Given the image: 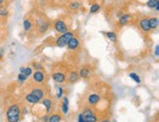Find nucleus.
<instances>
[{
    "label": "nucleus",
    "mask_w": 159,
    "mask_h": 122,
    "mask_svg": "<svg viewBox=\"0 0 159 122\" xmlns=\"http://www.w3.org/2000/svg\"><path fill=\"white\" fill-rule=\"evenodd\" d=\"M61 121V116L58 114H53L48 118V122H60Z\"/></svg>",
    "instance_id": "obj_21"
},
{
    "label": "nucleus",
    "mask_w": 159,
    "mask_h": 122,
    "mask_svg": "<svg viewBox=\"0 0 159 122\" xmlns=\"http://www.w3.org/2000/svg\"><path fill=\"white\" fill-rule=\"evenodd\" d=\"M24 74L29 78L33 74V68H30V67H25V72H24Z\"/></svg>",
    "instance_id": "obj_25"
},
{
    "label": "nucleus",
    "mask_w": 159,
    "mask_h": 122,
    "mask_svg": "<svg viewBox=\"0 0 159 122\" xmlns=\"http://www.w3.org/2000/svg\"><path fill=\"white\" fill-rule=\"evenodd\" d=\"M20 107L17 105H12L6 112V116H7L8 122H19L20 120Z\"/></svg>",
    "instance_id": "obj_1"
},
{
    "label": "nucleus",
    "mask_w": 159,
    "mask_h": 122,
    "mask_svg": "<svg viewBox=\"0 0 159 122\" xmlns=\"http://www.w3.org/2000/svg\"><path fill=\"white\" fill-rule=\"evenodd\" d=\"M74 36V34L72 32H66L62 34L60 36H58L56 40V45L58 47H64L67 45V44L69 42V40Z\"/></svg>",
    "instance_id": "obj_2"
},
{
    "label": "nucleus",
    "mask_w": 159,
    "mask_h": 122,
    "mask_svg": "<svg viewBox=\"0 0 159 122\" xmlns=\"http://www.w3.org/2000/svg\"><path fill=\"white\" fill-rule=\"evenodd\" d=\"M2 56H3V55H2V54H1V53H0V58H2Z\"/></svg>",
    "instance_id": "obj_37"
},
{
    "label": "nucleus",
    "mask_w": 159,
    "mask_h": 122,
    "mask_svg": "<svg viewBox=\"0 0 159 122\" xmlns=\"http://www.w3.org/2000/svg\"><path fill=\"white\" fill-rule=\"evenodd\" d=\"M157 4H159V0H148V3H146L148 7H149L151 9H154V7Z\"/></svg>",
    "instance_id": "obj_22"
},
{
    "label": "nucleus",
    "mask_w": 159,
    "mask_h": 122,
    "mask_svg": "<svg viewBox=\"0 0 159 122\" xmlns=\"http://www.w3.org/2000/svg\"><path fill=\"white\" fill-rule=\"evenodd\" d=\"M42 105L45 107L46 109V112H49L50 109H51V106H52V101L49 100V99H44L42 101Z\"/></svg>",
    "instance_id": "obj_15"
},
{
    "label": "nucleus",
    "mask_w": 159,
    "mask_h": 122,
    "mask_svg": "<svg viewBox=\"0 0 159 122\" xmlns=\"http://www.w3.org/2000/svg\"><path fill=\"white\" fill-rule=\"evenodd\" d=\"M8 15V11L4 7H0V17H5Z\"/></svg>",
    "instance_id": "obj_28"
},
{
    "label": "nucleus",
    "mask_w": 159,
    "mask_h": 122,
    "mask_svg": "<svg viewBox=\"0 0 159 122\" xmlns=\"http://www.w3.org/2000/svg\"><path fill=\"white\" fill-rule=\"evenodd\" d=\"M30 94H33L34 96H35L39 100H42V97L44 96V92L42 91L41 89H39V88H34V89H33L32 92H30Z\"/></svg>",
    "instance_id": "obj_12"
},
{
    "label": "nucleus",
    "mask_w": 159,
    "mask_h": 122,
    "mask_svg": "<svg viewBox=\"0 0 159 122\" xmlns=\"http://www.w3.org/2000/svg\"><path fill=\"white\" fill-rule=\"evenodd\" d=\"M26 101L29 103H30V105H36V103H39L40 101L39 99H38L35 96H34L33 94H30V93L26 95Z\"/></svg>",
    "instance_id": "obj_10"
},
{
    "label": "nucleus",
    "mask_w": 159,
    "mask_h": 122,
    "mask_svg": "<svg viewBox=\"0 0 159 122\" xmlns=\"http://www.w3.org/2000/svg\"><path fill=\"white\" fill-rule=\"evenodd\" d=\"M100 101V96H98L97 94H91L88 97V102L90 106H95Z\"/></svg>",
    "instance_id": "obj_9"
},
{
    "label": "nucleus",
    "mask_w": 159,
    "mask_h": 122,
    "mask_svg": "<svg viewBox=\"0 0 159 122\" xmlns=\"http://www.w3.org/2000/svg\"><path fill=\"white\" fill-rule=\"evenodd\" d=\"M54 30L59 34H64L68 32V27H67L66 23L63 20H56L54 22Z\"/></svg>",
    "instance_id": "obj_3"
},
{
    "label": "nucleus",
    "mask_w": 159,
    "mask_h": 122,
    "mask_svg": "<svg viewBox=\"0 0 159 122\" xmlns=\"http://www.w3.org/2000/svg\"><path fill=\"white\" fill-rule=\"evenodd\" d=\"M47 29H48V24L47 23H45V22H41L40 24H39V32H41V33H45L46 30H47Z\"/></svg>",
    "instance_id": "obj_24"
},
{
    "label": "nucleus",
    "mask_w": 159,
    "mask_h": 122,
    "mask_svg": "<svg viewBox=\"0 0 159 122\" xmlns=\"http://www.w3.org/2000/svg\"><path fill=\"white\" fill-rule=\"evenodd\" d=\"M62 96H63V89L61 87H58V89H57V97H58V99H60V97H62Z\"/></svg>",
    "instance_id": "obj_29"
},
{
    "label": "nucleus",
    "mask_w": 159,
    "mask_h": 122,
    "mask_svg": "<svg viewBox=\"0 0 159 122\" xmlns=\"http://www.w3.org/2000/svg\"><path fill=\"white\" fill-rule=\"evenodd\" d=\"M34 67L36 69V71H39V70L41 69V65L39 64V63H34Z\"/></svg>",
    "instance_id": "obj_31"
},
{
    "label": "nucleus",
    "mask_w": 159,
    "mask_h": 122,
    "mask_svg": "<svg viewBox=\"0 0 159 122\" xmlns=\"http://www.w3.org/2000/svg\"><path fill=\"white\" fill-rule=\"evenodd\" d=\"M105 35H106V36L108 38V40H110L112 42L117 41V35H116L114 32H107Z\"/></svg>",
    "instance_id": "obj_20"
},
{
    "label": "nucleus",
    "mask_w": 159,
    "mask_h": 122,
    "mask_svg": "<svg viewBox=\"0 0 159 122\" xmlns=\"http://www.w3.org/2000/svg\"><path fill=\"white\" fill-rule=\"evenodd\" d=\"M139 27L142 29L143 32L144 33H148L150 30V27H149V23H148V18H143L139 21Z\"/></svg>",
    "instance_id": "obj_7"
},
{
    "label": "nucleus",
    "mask_w": 159,
    "mask_h": 122,
    "mask_svg": "<svg viewBox=\"0 0 159 122\" xmlns=\"http://www.w3.org/2000/svg\"><path fill=\"white\" fill-rule=\"evenodd\" d=\"M101 122H110V121H109V120H107V119H106V120H102V121H101Z\"/></svg>",
    "instance_id": "obj_36"
},
{
    "label": "nucleus",
    "mask_w": 159,
    "mask_h": 122,
    "mask_svg": "<svg viewBox=\"0 0 159 122\" xmlns=\"http://www.w3.org/2000/svg\"><path fill=\"white\" fill-rule=\"evenodd\" d=\"M5 2V0H0V6H2Z\"/></svg>",
    "instance_id": "obj_34"
},
{
    "label": "nucleus",
    "mask_w": 159,
    "mask_h": 122,
    "mask_svg": "<svg viewBox=\"0 0 159 122\" xmlns=\"http://www.w3.org/2000/svg\"><path fill=\"white\" fill-rule=\"evenodd\" d=\"M67 45H68V48L70 50H76L80 45L79 39L76 38V36H73V38L69 40L68 44H67Z\"/></svg>",
    "instance_id": "obj_5"
},
{
    "label": "nucleus",
    "mask_w": 159,
    "mask_h": 122,
    "mask_svg": "<svg viewBox=\"0 0 159 122\" xmlns=\"http://www.w3.org/2000/svg\"><path fill=\"white\" fill-rule=\"evenodd\" d=\"M27 79H28V77L25 74H21V73H20V74L18 75V81L21 82V83L27 81Z\"/></svg>",
    "instance_id": "obj_26"
},
{
    "label": "nucleus",
    "mask_w": 159,
    "mask_h": 122,
    "mask_svg": "<svg viewBox=\"0 0 159 122\" xmlns=\"http://www.w3.org/2000/svg\"><path fill=\"white\" fill-rule=\"evenodd\" d=\"M52 79L54 80V82H56L58 84H62L66 81V76L62 72H56L52 75Z\"/></svg>",
    "instance_id": "obj_6"
},
{
    "label": "nucleus",
    "mask_w": 159,
    "mask_h": 122,
    "mask_svg": "<svg viewBox=\"0 0 159 122\" xmlns=\"http://www.w3.org/2000/svg\"><path fill=\"white\" fill-rule=\"evenodd\" d=\"M44 78H45V76H44V74L42 73L41 71H35L34 73V75H33V79H34V81L35 82V83H42L44 81Z\"/></svg>",
    "instance_id": "obj_8"
},
{
    "label": "nucleus",
    "mask_w": 159,
    "mask_h": 122,
    "mask_svg": "<svg viewBox=\"0 0 159 122\" xmlns=\"http://www.w3.org/2000/svg\"><path fill=\"white\" fill-rule=\"evenodd\" d=\"M100 10V5L99 4H97V3H94L90 6V8H89V13L90 14H94V13H97Z\"/></svg>",
    "instance_id": "obj_19"
},
{
    "label": "nucleus",
    "mask_w": 159,
    "mask_h": 122,
    "mask_svg": "<svg viewBox=\"0 0 159 122\" xmlns=\"http://www.w3.org/2000/svg\"><path fill=\"white\" fill-rule=\"evenodd\" d=\"M132 19V16L130 15V14H124V15H122L121 17H120V19H119V21H118V24L119 25H121V26H124V25H126V24L129 22L130 20Z\"/></svg>",
    "instance_id": "obj_11"
},
{
    "label": "nucleus",
    "mask_w": 159,
    "mask_h": 122,
    "mask_svg": "<svg viewBox=\"0 0 159 122\" xmlns=\"http://www.w3.org/2000/svg\"><path fill=\"white\" fill-rule=\"evenodd\" d=\"M23 26H24V30H26V32H29V30L32 29L33 27V22L30 19H26L23 23Z\"/></svg>",
    "instance_id": "obj_16"
},
{
    "label": "nucleus",
    "mask_w": 159,
    "mask_h": 122,
    "mask_svg": "<svg viewBox=\"0 0 159 122\" xmlns=\"http://www.w3.org/2000/svg\"><path fill=\"white\" fill-rule=\"evenodd\" d=\"M148 23H149L150 30H155L158 27V24H159L158 18H156V17L150 18V19H148Z\"/></svg>",
    "instance_id": "obj_14"
},
{
    "label": "nucleus",
    "mask_w": 159,
    "mask_h": 122,
    "mask_svg": "<svg viewBox=\"0 0 159 122\" xmlns=\"http://www.w3.org/2000/svg\"><path fill=\"white\" fill-rule=\"evenodd\" d=\"M79 74L77 72H71L70 73V75H69V82L72 83V84H74L76 83L78 80H79Z\"/></svg>",
    "instance_id": "obj_17"
},
{
    "label": "nucleus",
    "mask_w": 159,
    "mask_h": 122,
    "mask_svg": "<svg viewBox=\"0 0 159 122\" xmlns=\"http://www.w3.org/2000/svg\"><path fill=\"white\" fill-rule=\"evenodd\" d=\"M62 111L64 114H67L69 111V100L67 96L63 97V102H62Z\"/></svg>",
    "instance_id": "obj_13"
},
{
    "label": "nucleus",
    "mask_w": 159,
    "mask_h": 122,
    "mask_svg": "<svg viewBox=\"0 0 159 122\" xmlns=\"http://www.w3.org/2000/svg\"><path fill=\"white\" fill-rule=\"evenodd\" d=\"M24 72H25V67H21V68H20V73H21V74H24Z\"/></svg>",
    "instance_id": "obj_33"
},
{
    "label": "nucleus",
    "mask_w": 159,
    "mask_h": 122,
    "mask_svg": "<svg viewBox=\"0 0 159 122\" xmlns=\"http://www.w3.org/2000/svg\"><path fill=\"white\" fill-rule=\"evenodd\" d=\"M43 121H45V122H48V119H47V116H44V117H43Z\"/></svg>",
    "instance_id": "obj_35"
},
{
    "label": "nucleus",
    "mask_w": 159,
    "mask_h": 122,
    "mask_svg": "<svg viewBox=\"0 0 159 122\" xmlns=\"http://www.w3.org/2000/svg\"><path fill=\"white\" fill-rule=\"evenodd\" d=\"M78 122H87L84 120V116H83V113H80L79 116H78Z\"/></svg>",
    "instance_id": "obj_30"
},
{
    "label": "nucleus",
    "mask_w": 159,
    "mask_h": 122,
    "mask_svg": "<svg viewBox=\"0 0 159 122\" xmlns=\"http://www.w3.org/2000/svg\"><path fill=\"white\" fill-rule=\"evenodd\" d=\"M70 8L72 10H78L80 8V3L79 2H72L70 4Z\"/></svg>",
    "instance_id": "obj_27"
},
{
    "label": "nucleus",
    "mask_w": 159,
    "mask_h": 122,
    "mask_svg": "<svg viewBox=\"0 0 159 122\" xmlns=\"http://www.w3.org/2000/svg\"><path fill=\"white\" fill-rule=\"evenodd\" d=\"M83 116L87 122H97L96 115L93 112L91 109H85L83 113Z\"/></svg>",
    "instance_id": "obj_4"
},
{
    "label": "nucleus",
    "mask_w": 159,
    "mask_h": 122,
    "mask_svg": "<svg viewBox=\"0 0 159 122\" xmlns=\"http://www.w3.org/2000/svg\"><path fill=\"white\" fill-rule=\"evenodd\" d=\"M89 74H90V71H89L88 68H82L81 70H80V74H79V76L81 77V78L85 79V78H88V77L89 76Z\"/></svg>",
    "instance_id": "obj_18"
},
{
    "label": "nucleus",
    "mask_w": 159,
    "mask_h": 122,
    "mask_svg": "<svg viewBox=\"0 0 159 122\" xmlns=\"http://www.w3.org/2000/svg\"><path fill=\"white\" fill-rule=\"evenodd\" d=\"M154 55H155L156 57L159 56V46H158V45L155 46V53H154Z\"/></svg>",
    "instance_id": "obj_32"
},
{
    "label": "nucleus",
    "mask_w": 159,
    "mask_h": 122,
    "mask_svg": "<svg viewBox=\"0 0 159 122\" xmlns=\"http://www.w3.org/2000/svg\"><path fill=\"white\" fill-rule=\"evenodd\" d=\"M129 76H130V78H131V79H133V80H134V82H136V83L140 84V82H142V80H140V78H139V75H137L136 73H130Z\"/></svg>",
    "instance_id": "obj_23"
}]
</instances>
